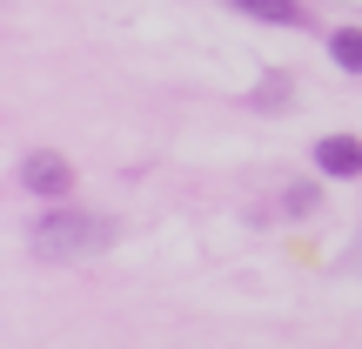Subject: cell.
Segmentation results:
<instances>
[{"instance_id":"6da1fadb","label":"cell","mask_w":362,"mask_h":349,"mask_svg":"<svg viewBox=\"0 0 362 349\" xmlns=\"http://www.w3.org/2000/svg\"><path fill=\"white\" fill-rule=\"evenodd\" d=\"M27 235H34V256L81 262V256H101V248L115 242V222H107V215H88V208H47Z\"/></svg>"},{"instance_id":"7a4b0ae2","label":"cell","mask_w":362,"mask_h":349,"mask_svg":"<svg viewBox=\"0 0 362 349\" xmlns=\"http://www.w3.org/2000/svg\"><path fill=\"white\" fill-rule=\"evenodd\" d=\"M21 188L40 195V202H61V195H74V161L54 155V148H34V155H21Z\"/></svg>"},{"instance_id":"3957f363","label":"cell","mask_w":362,"mask_h":349,"mask_svg":"<svg viewBox=\"0 0 362 349\" xmlns=\"http://www.w3.org/2000/svg\"><path fill=\"white\" fill-rule=\"evenodd\" d=\"M315 168L329 181H356L362 175V142L356 135H322V142H315Z\"/></svg>"},{"instance_id":"277c9868","label":"cell","mask_w":362,"mask_h":349,"mask_svg":"<svg viewBox=\"0 0 362 349\" xmlns=\"http://www.w3.org/2000/svg\"><path fill=\"white\" fill-rule=\"evenodd\" d=\"M235 7H242V13H255V21H275V27H309L296 0H235Z\"/></svg>"},{"instance_id":"5b68a950","label":"cell","mask_w":362,"mask_h":349,"mask_svg":"<svg viewBox=\"0 0 362 349\" xmlns=\"http://www.w3.org/2000/svg\"><path fill=\"white\" fill-rule=\"evenodd\" d=\"M329 54H336L342 74H362V27H336L329 34Z\"/></svg>"}]
</instances>
